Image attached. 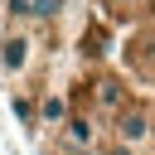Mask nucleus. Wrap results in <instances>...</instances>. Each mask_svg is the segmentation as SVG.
<instances>
[{"instance_id":"obj_1","label":"nucleus","mask_w":155,"mask_h":155,"mask_svg":"<svg viewBox=\"0 0 155 155\" xmlns=\"http://www.w3.org/2000/svg\"><path fill=\"white\" fill-rule=\"evenodd\" d=\"M111 136H116V145H121V150H140L145 140H155V116H150L145 107H121V111H116Z\"/></svg>"},{"instance_id":"obj_2","label":"nucleus","mask_w":155,"mask_h":155,"mask_svg":"<svg viewBox=\"0 0 155 155\" xmlns=\"http://www.w3.org/2000/svg\"><path fill=\"white\" fill-rule=\"evenodd\" d=\"M0 63H5L10 73H29V63H34V34L10 29L5 44H0Z\"/></svg>"},{"instance_id":"obj_3","label":"nucleus","mask_w":155,"mask_h":155,"mask_svg":"<svg viewBox=\"0 0 155 155\" xmlns=\"http://www.w3.org/2000/svg\"><path fill=\"white\" fill-rule=\"evenodd\" d=\"M63 140H68L73 150H87V145L97 140V126H92V116H87V111H73V116H68V126H63Z\"/></svg>"},{"instance_id":"obj_4","label":"nucleus","mask_w":155,"mask_h":155,"mask_svg":"<svg viewBox=\"0 0 155 155\" xmlns=\"http://www.w3.org/2000/svg\"><path fill=\"white\" fill-rule=\"evenodd\" d=\"M68 116H73V107H68L63 92H44L39 97V121L44 126H68Z\"/></svg>"},{"instance_id":"obj_5","label":"nucleus","mask_w":155,"mask_h":155,"mask_svg":"<svg viewBox=\"0 0 155 155\" xmlns=\"http://www.w3.org/2000/svg\"><path fill=\"white\" fill-rule=\"evenodd\" d=\"M10 10L19 19H53L63 10V0H10Z\"/></svg>"},{"instance_id":"obj_6","label":"nucleus","mask_w":155,"mask_h":155,"mask_svg":"<svg viewBox=\"0 0 155 155\" xmlns=\"http://www.w3.org/2000/svg\"><path fill=\"white\" fill-rule=\"evenodd\" d=\"M97 102H102V107H107V111L116 116V111L126 107V87H121L116 78H102V82H97Z\"/></svg>"},{"instance_id":"obj_7","label":"nucleus","mask_w":155,"mask_h":155,"mask_svg":"<svg viewBox=\"0 0 155 155\" xmlns=\"http://www.w3.org/2000/svg\"><path fill=\"white\" fill-rule=\"evenodd\" d=\"M107 5H111V10H116V15H126V10H131V5H136V0H107Z\"/></svg>"},{"instance_id":"obj_8","label":"nucleus","mask_w":155,"mask_h":155,"mask_svg":"<svg viewBox=\"0 0 155 155\" xmlns=\"http://www.w3.org/2000/svg\"><path fill=\"white\" fill-rule=\"evenodd\" d=\"M136 5H150V0H136Z\"/></svg>"}]
</instances>
